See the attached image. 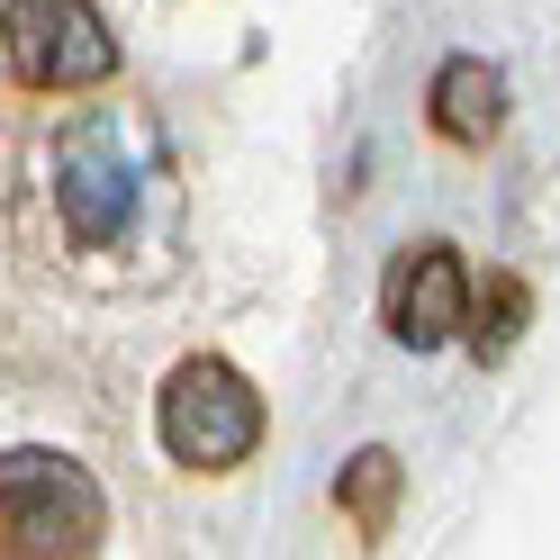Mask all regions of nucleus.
Masks as SVG:
<instances>
[{
	"label": "nucleus",
	"instance_id": "obj_3",
	"mask_svg": "<svg viewBox=\"0 0 560 560\" xmlns=\"http://www.w3.org/2000/svg\"><path fill=\"white\" fill-rule=\"evenodd\" d=\"M163 452L182 470H235L244 452L262 443V398H254V380L226 371V362H182L163 380Z\"/></svg>",
	"mask_w": 560,
	"mask_h": 560
},
{
	"label": "nucleus",
	"instance_id": "obj_6",
	"mask_svg": "<svg viewBox=\"0 0 560 560\" xmlns=\"http://www.w3.org/2000/svg\"><path fill=\"white\" fill-rule=\"evenodd\" d=\"M434 127L452 136V145H488V136L506 127V82L488 73L479 55H452L434 73Z\"/></svg>",
	"mask_w": 560,
	"mask_h": 560
},
{
	"label": "nucleus",
	"instance_id": "obj_2",
	"mask_svg": "<svg viewBox=\"0 0 560 560\" xmlns=\"http://www.w3.org/2000/svg\"><path fill=\"white\" fill-rule=\"evenodd\" d=\"M100 488L63 452H0V551H100Z\"/></svg>",
	"mask_w": 560,
	"mask_h": 560
},
{
	"label": "nucleus",
	"instance_id": "obj_1",
	"mask_svg": "<svg viewBox=\"0 0 560 560\" xmlns=\"http://www.w3.org/2000/svg\"><path fill=\"white\" fill-rule=\"evenodd\" d=\"M154 182H163V154L136 109H82L55 136V208L73 244H118Z\"/></svg>",
	"mask_w": 560,
	"mask_h": 560
},
{
	"label": "nucleus",
	"instance_id": "obj_5",
	"mask_svg": "<svg viewBox=\"0 0 560 560\" xmlns=\"http://www.w3.org/2000/svg\"><path fill=\"white\" fill-rule=\"evenodd\" d=\"M380 317L407 353H434L470 326V280H462V254L452 244H407L389 262V290H380Z\"/></svg>",
	"mask_w": 560,
	"mask_h": 560
},
{
	"label": "nucleus",
	"instance_id": "obj_8",
	"mask_svg": "<svg viewBox=\"0 0 560 560\" xmlns=\"http://www.w3.org/2000/svg\"><path fill=\"white\" fill-rule=\"evenodd\" d=\"M524 307H534V299H524V280H515V271H498V280H488V290L470 299V353H479V362H498L506 343H515Z\"/></svg>",
	"mask_w": 560,
	"mask_h": 560
},
{
	"label": "nucleus",
	"instance_id": "obj_4",
	"mask_svg": "<svg viewBox=\"0 0 560 560\" xmlns=\"http://www.w3.org/2000/svg\"><path fill=\"white\" fill-rule=\"evenodd\" d=\"M0 55L27 91H91L118 73V37L91 0H19L0 10Z\"/></svg>",
	"mask_w": 560,
	"mask_h": 560
},
{
	"label": "nucleus",
	"instance_id": "obj_7",
	"mask_svg": "<svg viewBox=\"0 0 560 560\" xmlns=\"http://www.w3.org/2000/svg\"><path fill=\"white\" fill-rule=\"evenodd\" d=\"M335 498L353 506L362 542H380V534H389V506H398V452H353V462H343V488H335Z\"/></svg>",
	"mask_w": 560,
	"mask_h": 560
}]
</instances>
